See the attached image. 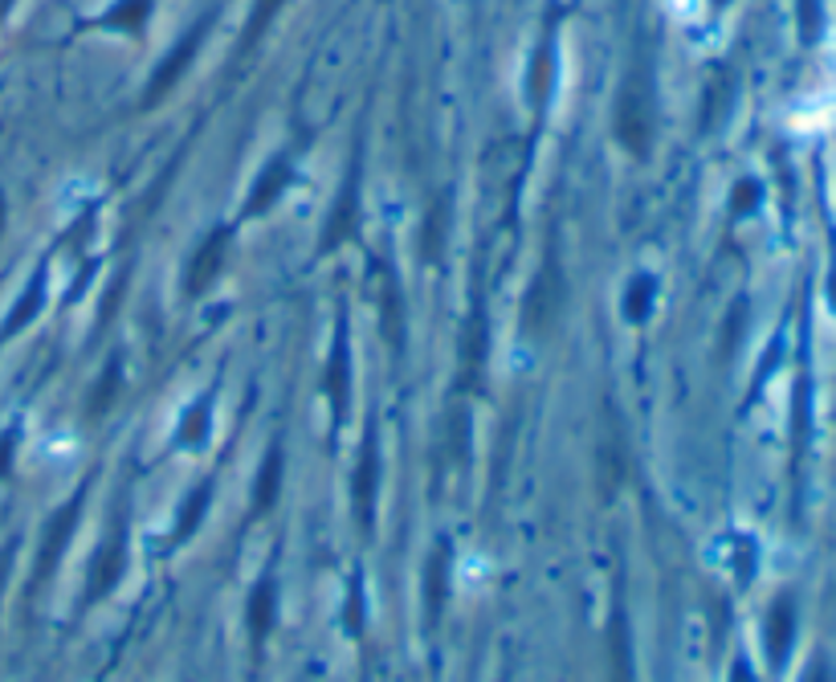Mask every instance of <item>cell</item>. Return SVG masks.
Returning a JSON list of instances; mask_svg holds the SVG:
<instances>
[{"label":"cell","instance_id":"obj_2","mask_svg":"<svg viewBox=\"0 0 836 682\" xmlns=\"http://www.w3.org/2000/svg\"><path fill=\"white\" fill-rule=\"evenodd\" d=\"M253 621H257V630H266V626H269V593H257V605H253Z\"/></svg>","mask_w":836,"mask_h":682},{"label":"cell","instance_id":"obj_3","mask_svg":"<svg viewBox=\"0 0 836 682\" xmlns=\"http://www.w3.org/2000/svg\"><path fill=\"white\" fill-rule=\"evenodd\" d=\"M808 682H828V674H824V670L816 666V670H812V679H808Z\"/></svg>","mask_w":836,"mask_h":682},{"label":"cell","instance_id":"obj_1","mask_svg":"<svg viewBox=\"0 0 836 682\" xmlns=\"http://www.w3.org/2000/svg\"><path fill=\"white\" fill-rule=\"evenodd\" d=\"M791 630H796V614H791V601H780V605L771 609V630H768L771 662H784L787 642H791Z\"/></svg>","mask_w":836,"mask_h":682}]
</instances>
